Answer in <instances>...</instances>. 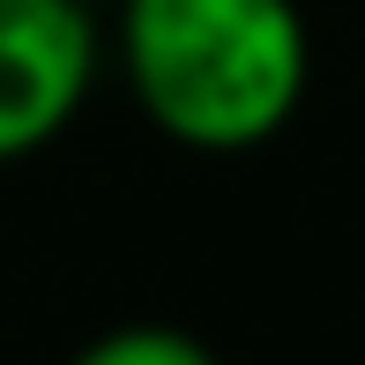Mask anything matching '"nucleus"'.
I'll return each instance as SVG.
<instances>
[{"label":"nucleus","instance_id":"f03ea898","mask_svg":"<svg viewBox=\"0 0 365 365\" xmlns=\"http://www.w3.org/2000/svg\"><path fill=\"white\" fill-rule=\"evenodd\" d=\"M105 75V8L0 0V164L53 149Z\"/></svg>","mask_w":365,"mask_h":365},{"label":"nucleus","instance_id":"f257e3e1","mask_svg":"<svg viewBox=\"0 0 365 365\" xmlns=\"http://www.w3.org/2000/svg\"><path fill=\"white\" fill-rule=\"evenodd\" d=\"M105 60L164 142L246 157L298 120L313 30L298 0H112Z\"/></svg>","mask_w":365,"mask_h":365},{"label":"nucleus","instance_id":"7ed1b4c3","mask_svg":"<svg viewBox=\"0 0 365 365\" xmlns=\"http://www.w3.org/2000/svg\"><path fill=\"white\" fill-rule=\"evenodd\" d=\"M68 365H224V358L179 321H120L105 336H90Z\"/></svg>","mask_w":365,"mask_h":365},{"label":"nucleus","instance_id":"20e7f679","mask_svg":"<svg viewBox=\"0 0 365 365\" xmlns=\"http://www.w3.org/2000/svg\"><path fill=\"white\" fill-rule=\"evenodd\" d=\"M90 8H112V0H90Z\"/></svg>","mask_w":365,"mask_h":365}]
</instances>
